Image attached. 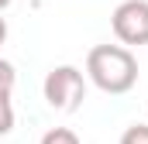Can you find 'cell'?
Wrapping results in <instances>:
<instances>
[{
	"label": "cell",
	"instance_id": "1",
	"mask_svg": "<svg viewBox=\"0 0 148 144\" xmlns=\"http://www.w3.org/2000/svg\"><path fill=\"white\" fill-rule=\"evenodd\" d=\"M86 79L107 96H124L138 82V58L124 45H97L86 55Z\"/></svg>",
	"mask_w": 148,
	"mask_h": 144
},
{
	"label": "cell",
	"instance_id": "2",
	"mask_svg": "<svg viewBox=\"0 0 148 144\" xmlns=\"http://www.w3.org/2000/svg\"><path fill=\"white\" fill-rule=\"evenodd\" d=\"M45 103L59 113H76L86 100V72L76 65H55L41 82Z\"/></svg>",
	"mask_w": 148,
	"mask_h": 144
},
{
	"label": "cell",
	"instance_id": "3",
	"mask_svg": "<svg viewBox=\"0 0 148 144\" xmlns=\"http://www.w3.org/2000/svg\"><path fill=\"white\" fill-rule=\"evenodd\" d=\"M114 38L124 48H141L148 45V0H124L110 14Z\"/></svg>",
	"mask_w": 148,
	"mask_h": 144
},
{
	"label": "cell",
	"instance_id": "4",
	"mask_svg": "<svg viewBox=\"0 0 148 144\" xmlns=\"http://www.w3.org/2000/svg\"><path fill=\"white\" fill-rule=\"evenodd\" d=\"M38 144H83V141H79V134H76L73 127H52V130L41 134Z\"/></svg>",
	"mask_w": 148,
	"mask_h": 144
},
{
	"label": "cell",
	"instance_id": "5",
	"mask_svg": "<svg viewBox=\"0 0 148 144\" xmlns=\"http://www.w3.org/2000/svg\"><path fill=\"white\" fill-rule=\"evenodd\" d=\"M14 86H17V72L7 58H0V96H14Z\"/></svg>",
	"mask_w": 148,
	"mask_h": 144
},
{
	"label": "cell",
	"instance_id": "6",
	"mask_svg": "<svg viewBox=\"0 0 148 144\" xmlns=\"http://www.w3.org/2000/svg\"><path fill=\"white\" fill-rule=\"evenodd\" d=\"M14 130V103L10 96H0V137H7Z\"/></svg>",
	"mask_w": 148,
	"mask_h": 144
},
{
	"label": "cell",
	"instance_id": "7",
	"mask_svg": "<svg viewBox=\"0 0 148 144\" xmlns=\"http://www.w3.org/2000/svg\"><path fill=\"white\" fill-rule=\"evenodd\" d=\"M121 144H148V124H131L121 134Z\"/></svg>",
	"mask_w": 148,
	"mask_h": 144
},
{
	"label": "cell",
	"instance_id": "8",
	"mask_svg": "<svg viewBox=\"0 0 148 144\" xmlns=\"http://www.w3.org/2000/svg\"><path fill=\"white\" fill-rule=\"evenodd\" d=\"M3 41H7V17L0 14V45H3Z\"/></svg>",
	"mask_w": 148,
	"mask_h": 144
},
{
	"label": "cell",
	"instance_id": "9",
	"mask_svg": "<svg viewBox=\"0 0 148 144\" xmlns=\"http://www.w3.org/2000/svg\"><path fill=\"white\" fill-rule=\"evenodd\" d=\"M10 3H14V0H0V10H7V7H10Z\"/></svg>",
	"mask_w": 148,
	"mask_h": 144
}]
</instances>
